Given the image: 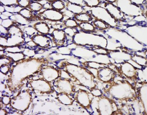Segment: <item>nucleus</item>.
Listing matches in <instances>:
<instances>
[{"label":"nucleus","mask_w":147,"mask_h":115,"mask_svg":"<svg viewBox=\"0 0 147 115\" xmlns=\"http://www.w3.org/2000/svg\"><path fill=\"white\" fill-rule=\"evenodd\" d=\"M45 58H27L11 65L9 73L6 81V87L11 93L20 91L28 79L39 75L43 66L49 64Z\"/></svg>","instance_id":"obj_1"},{"label":"nucleus","mask_w":147,"mask_h":115,"mask_svg":"<svg viewBox=\"0 0 147 115\" xmlns=\"http://www.w3.org/2000/svg\"><path fill=\"white\" fill-rule=\"evenodd\" d=\"M57 65L74 79V82H77L80 85L86 87L89 90L97 87L95 76L91 71L84 66L70 63L66 60L60 61Z\"/></svg>","instance_id":"obj_2"},{"label":"nucleus","mask_w":147,"mask_h":115,"mask_svg":"<svg viewBox=\"0 0 147 115\" xmlns=\"http://www.w3.org/2000/svg\"><path fill=\"white\" fill-rule=\"evenodd\" d=\"M107 84L108 86L103 88V93L115 101L127 103L138 99V91L127 80L114 81Z\"/></svg>","instance_id":"obj_3"},{"label":"nucleus","mask_w":147,"mask_h":115,"mask_svg":"<svg viewBox=\"0 0 147 115\" xmlns=\"http://www.w3.org/2000/svg\"><path fill=\"white\" fill-rule=\"evenodd\" d=\"M32 91L29 88L20 89L17 95L11 99L10 106L14 110L24 112L30 108L32 101Z\"/></svg>","instance_id":"obj_4"},{"label":"nucleus","mask_w":147,"mask_h":115,"mask_svg":"<svg viewBox=\"0 0 147 115\" xmlns=\"http://www.w3.org/2000/svg\"><path fill=\"white\" fill-rule=\"evenodd\" d=\"M26 86L36 95H51L55 91L53 84L40 77L37 79H34L33 77L28 79Z\"/></svg>","instance_id":"obj_5"},{"label":"nucleus","mask_w":147,"mask_h":115,"mask_svg":"<svg viewBox=\"0 0 147 115\" xmlns=\"http://www.w3.org/2000/svg\"><path fill=\"white\" fill-rule=\"evenodd\" d=\"M98 106L96 110L98 114L100 115H110L119 114L120 108H118L117 103L112 99L102 95L99 97ZM121 112V111H120Z\"/></svg>","instance_id":"obj_6"},{"label":"nucleus","mask_w":147,"mask_h":115,"mask_svg":"<svg viewBox=\"0 0 147 115\" xmlns=\"http://www.w3.org/2000/svg\"><path fill=\"white\" fill-rule=\"evenodd\" d=\"M5 36L7 39L6 47L22 46L25 44L24 33L18 25H13L8 28Z\"/></svg>","instance_id":"obj_7"},{"label":"nucleus","mask_w":147,"mask_h":115,"mask_svg":"<svg viewBox=\"0 0 147 115\" xmlns=\"http://www.w3.org/2000/svg\"><path fill=\"white\" fill-rule=\"evenodd\" d=\"M53 86L55 91L58 93H65L73 97L76 92V87L74 81L71 78L59 77L53 82Z\"/></svg>","instance_id":"obj_8"},{"label":"nucleus","mask_w":147,"mask_h":115,"mask_svg":"<svg viewBox=\"0 0 147 115\" xmlns=\"http://www.w3.org/2000/svg\"><path fill=\"white\" fill-rule=\"evenodd\" d=\"M73 97L79 105L86 110L91 108L92 101L94 98L90 91H88L82 89L76 91Z\"/></svg>","instance_id":"obj_9"},{"label":"nucleus","mask_w":147,"mask_h":115,"mask_svg":"<svg viewBox=\"0 0 147 115\" xmlns=\"http://www.w3.org/2000/svg\"><path fill=\"white\" fill-rule=\"evenodd\" d=\"M61 74L62 70L59 67L47 65L42 67L38 76L48 82L53 83L54 81L61 77Z\"/></svg>","instance_id":"obj_10"},{"label":"nucleus","mask_w":147,"mask_h":115,"mask_svg":"<svg viewBox=\"0 0 147 115\" xmlns=\"http://www.w3.org/2000/svg\"><path fill=\"white\" fill-rule=\"evenodd\" d=\"M138 70V69L127 61L120 64V67L118 69L120 75L135 82H137L139 78Z\"/></svg>","instance_id":"obj_11"},{"label":"nucleus","mask_w":147,"mask_h":115,"mask_svg":"<svg viewBox=\"0 0 147 115\" xmlns=\"http://www.w3.org/2000/svg\"><path fill=\"white\" fill-rule=\"evenodd\" d=\"M64 15L63 12L55 10L53 8L45 9L39 12L35 15V20H47L52 22H59L63 20Z\"/></svg>","instance_id":"obj_12"},{"label":"nucleus","mask_w":147,"mask_h":115,"mask_svg":"<svg viewBox=\"0 0 147 115\" xmlns=\"http://www.w3.org/2000/svg\"><path fill=\"white\" fill-rule=\"evenodd\" d=\"M96 78L103 83L108 84L114 81L116 76V71L108 66L100 67L96 69Z\"/></svg>","instance_id":"obj_13"},{"label":"nucleus","mask_w":147,"mask_h":115,"mask_svg":"<svg viewBox=\"0 0 147 115\" xmlns=\"http://www.w3.org/2000/svg\"><path fill=\"white\" fill-rule=\"evenodd\" d=\"M105 9L107 10L111 16L115 20L116 22H122L125 20V13L119 7L114 5L113 3L106 2L105 3Z\"/></svg>","instance_id":"obj_14"},{"label":"nucleus","mask_w":147,"mask_h":115,"mask_svg":"<svg viewBox=\"0 0 147 115\" xmlns=\"http://www.w3.org/2000/svg\"><path fill=\"white\" fill-rule=\"evenodd\" d=\"M30 39L39 47L43 49H49L53 46V42L51 38L43 34H37L30 38Z\"/></svg>","instance_id":"obj_15"},{"label":"nucleus","mask_w":147,"mask_h":115,"mask_svg":"<svg viewBox=\"0 0 147 115\" xmlns=\"http://www.w3.org/2000/svg\"><path fill=\"white\" fill-rule=\"evenodd\" d=\"M53 44L55 46H63L67 42V36L63 30L54 29L51 34Z\"/></svg>","instance_id":"obj_16"},{"label":"nucleus","mask_w":147,"mask_h":115,"mask_svg":"<svg viewBox=\"0 0 147 115\" xmlns=\"http://www.w3.org/2000/svg\"><path fill=\"white\" fill-rule=\"evenodd\" d=\"M39 34L47 36L49 34L51 28L46 22H37L32 26Z\"/></svg>","instance_id":"obj_17"},{"label":"nucleus","mask_w":147,"mask_h":115,"mask_svg":"<svg viewBox=\"0 0 147 115\" xmlns=\"http://www.w3.org/2000/svg\"><path fill=\"white\" fill-rule=\"evenodd\" d=\"M65 7H66V10L73 13L74 15L83 13L84 11V7L73 3L69 1H67L65 5Z\"/></svg>","instance_id":"obj_18"},{"label":"nucleus","mask_w":147,"mask_h":115,"mask_svg":"<svg viewBox=\"0 0 147 115\" xmlns=\"http://www.w3.org/2000/svg\"><path fill=\"white\" fill-rule=\"evenodd\" d=\"M57 99L60 103L67 106L73 105L75 101L73 97L62 93H58L57 94Z\"/></svg>","instance_id":"obj_19"},{"label":"nucleus","mask_w":147,"mask_h":115,"mask_svg":"<svg viewBox=\"0 0 147 115\" xmlns=\"http://www.w3.org/2000/svg\"><path fill=\"white\" fill-rule=\"evenodd\" d=\"M3 55L8 56V58L11 59L13 62L20 61L21 60H22L26 58V56H25V55L23 54V52H5L4 51L3 54L1 56H3Z\"/></svg>","instance_id":"obj_20"},{"label":"nucleus","mask_w":147,"mask_h":115,"mask_svg":"<svg viewBox=\"0 0 147 115\" xmlns=\"http://www.w3.org/2000/svg\"><path fill=\"white\" fill-rule=\"evenodd\" d=\"M10 19L12 20L13 22L16 23V24L20 26H26L29 24L30 21L26 19L25 18L22 17L19 13H15L12 14L10 17Z\"/></svg>","instance_id":"obj_21"},{"label":"nucleus","mask_w":147,"mask_h":115,"mask_svg":"<svg viewBox=\"0 0 147 115\" xmlns=\"http://www.w3.org/2000/svg\"><path fill=\"white\" fill-rule=\"evenodd\" d=\"M74 17L75 20H77L78 21L81 23L90 22L93 20V16L90 13V12L88 11L74 15Z\"/></svg>","instance_id":"obj_22"},{"label":"nucleus","mask_w":147,"mask_h":115,"mask_svg":"<svg viewBox=\"0 0 147 115\" xmlns=\"http://www.w3.org/2000/svg\"><path fill=\"white\" fill-rule=\"evenodd\" d=\"M18 13H19L20 15H22V17H23L26 19H27L30 21L32 20L33 21L36 20L35 15H34L33 12L28 8H22Z\"/></svg>","instance_id":"obj_23"},{"label":"nucleus","mask_w":147,"mask_h":115,"mask_svg":"<svg viewBox=\"0 0 147 115\" xmlns=\"http://www.w3.org/2000/svg\"><path fill=\"white\" fill-rule=\"evenodd\" d=\"M48 2L51 3L52 8L55 10L61 11L65 8V3L62 1H48Z\"/></svg>","instance_id":"obj_24"},{"label":"nucleus","mask_w":147,"mask_h":115,"mask_svg":"<svg viewBox=\"0 0 147 115\" xmlns=\"http://www.w3.org/2000/svg\"><path fill=\"white\" fill-rule=\"evenodd\" d=\"M78 27H80L84 32H95L96 30L95 27L93 25L90 23V22H84L80 23L78 25Z\"/></svg>","instance_id":"obj_25"},{"label":"nucleus","mask_w":147,"mask_h":115,"mask_svg":"<svg viewBox=\"0 0 147 115\" xmlns=\"http://www.w3.org/2000/svg\"><path fill=\"white\" fill-rule=\"evenodd\" d=\"M93 25L95 27L96 29H98L100 30H105L111 27L109 25L105 22L98 19H95L94 21Z\"/></svg>","instance_id":"obj_26"},{"label":"nucleus","mask_w":147,"mask_h":115,"mask_svg":"<svg viewBox=\"0 0 147 115\" xmlns=\"http://www.w3.org/2000/svg\"><path fill=\"white\" fill-rule=\"evenodd\" d=\"M43 6L37 1H31L30 6L28 8L33 12H38L42 10Z\"/></svg>","instance_id":"obj_27"},{"label":"nucleus","mask_w":147,"mask_h":115,"mask_svg":"<svg viewBox=\"0 0 147 115\" xmlns=\"http://www.w3.org/2000/svg\"><path fill=\"white\" fill-rule=\"evenodd\" d=\"M64 25L67 28H76L78 27V24L76 20L73 19H69L64 21L63 22Z\"/></svg>","instance_id":"obj_28"},{"label":"nucleus","mask_w":147,"mask_h":115,"mask_svg":"<svg viewBox=\"0 0 147 115\" xmlns=\"http://www.w3.org/2000/svg\"><path fill=\"white\" fill-rule=\"evenodd\" d=\"M0 24L1 26H2L3 27H4L6 29H7V30L13 25H17L15 22H13L10 19H5V20H2V19H1Z\"/></svg>","instance_id":"obj_29"},{"label":"nucleus","mask_w":147,"mask_h":115,"mask_svg":"<svg viewBox=\"0 0 147 115\" xmlns=\"http://www.w3.org/2000/svg\"><path fill=\"white\" fill-rule=\"evenodd\" d=\"M0 3L5 7H17L18 6V1L16 0L0 1Z\"/></svg>","instance_id":"obj_30"},{"label":"nucleus","mask_w":147,"mask_h":115,"mask_svg":"<svg viewBox=\"0 0 147 115\" xmlns=\"http://www.w3.org/2000/svg\"><path fill=\"white\" fill-rule=\"evenodd\" d=\"M84 2L86 6L92 8L98 7L100 4L101 1L98 0H86L84 1Z\"/></svg>","instance_id":"obj_31"},{"label":"nucleus","mask_w":147,"mask_h":115,"mask_svg":"<svg viewBox=\"0 0 147 115\" xmlns=\"http://www.w3.org/2000/svg\"><path fill=\"white\" fill-rule=\"evenodd\" d=\"M24 34H26L28 37H32L35 34H37V32L34 30L32 26H28V27H24V30H23Z\"/></svg>","instance_id":"obj_32"},{"label":"nucleus","mask_w":147,"mask_h":115,"mask_svg":"<svg viewBox=\"0 0 147 115\" xmlns=\"http://www.w3.org/2000/svg\"><path fill=\"white\" fill-rule=\"evenodd\" d=\"M91 49H92L94 52L101 54H108L110 52L109 50H108L105 48H102V47L99 46H94Z\"/></svg>","instance_id":"obj_33"},{"label":"nucleus","mask_w":147,"mask_h":115,"mask_svg":"<svg viewBox=\"0 0 147 115\" xmlns=\"http://www.w3.org/2000/svg\"><path fill=\"white\" fill-rule=\"evenodd\" d=\"M13 62L12 60L5 56H1V66L3 65H11Z\"/></svg>","instance_id":"obj_34"},{"label":"nucleus","mask_w":147,"mask_h":115,"mask_svg":"<svg viewBox=\"0 0 147 115\" xmlns=\"http://www.w3.org/2000/svg\"><path fill=\"white\" fill-rule=\"evenodd\" d=\"M23 52L25 55V56L26 57L27 56L28 58L34 57V55L36 54V52L34 50V49H31L30 48H24Z\"/></svg>","instance_id":"obj_35"},{"label":"nucleus","mask_w":147,"mask_h":115,"mask_svg":"<svg viewBox=\"0 0 147 115\" xmlns=\"http://www.w3.org/2000/svg\"><path fill=\"white\" fill-rule=\"evenodd\" d=\"M31 3L30 1L28 0H20L18 1V6L22 8H28Z\"/></svg>","instance_id":"obj_36"},{"label":"nucleus","mask_w":147,"mask_h":115,"mask_svg":"<svg viewBox=\"0 0 147 115\" xmlns=\"http://www.w3.org/2000/svg\"><path fill=\"white\" fill-rule=\"evenodd\" d=\"M11 69V65H3L1 66L0 71L1 73L3 74L4 75L7 76L8 73H9Z\"/></svg>","instance_id":"obj_37"},{"label":"nucleus","mask_w":147,"mask_h":115,"mask_svg":"<svg viewBox=\"0 0 147 115\" xmlns=\"http://www.w3.org/2000/svg\"><path fill=\"white\" fill-rule=\"evenodd\" d=\"M90 91L91 93L92 94V95H93L94 97H99L103 94V92L101 91L100 89L97 88V87L93 88Z\"/></svg>","instance_id":"obj_38"},{"label":"nucleus","mask_w":147,"mask_h":115,"mask_svg":"<svg viewBox=\"0 0 147 115\" xmlns=\"http://www.w3.org/2000/svg\"><path fill=\"white\" fill-rule=\"evenodd\" d=\"M11 98L7 95H3L1 97V101L3 103V105H7L10 104Z\"/></svg>","instance_id":"obj_39"},{"label":"nucleus","mask_w":147,"mask_h":115,"mask_svg":"<svg viewBox=\"0 0 147 115\" xmlns=\"http://www.w3.org/2000/svg\"><path fill=\"white\" fill-rule=\"evenodd\" d=\"M64 32L66 34L67 37L69 36L71 38H73L74 36L76 34V32L74 31V28H66L64 30Z\"/></svg>","instance_id":"obj_40"},{"label":"nucleus","mask_w":147,"mask_h":115,"mask_svg":"<svg viewBox=\"0 0 147 115\" xmlns=\"http://www.w3.org/2000/svg\"><path fill=\"white\" fill-rule=\"evenodd\" d=\"M132 59H135V60H134L136 63L138 64L140 66H142V63H143V64L144 65V59H146V58L145 59L144 58L142 57V56H136L134 57H133Z\"/></svg>","instance_id":"obj_41"},{"label":"nucleus","mask_w":147,"mask_h":115,"mask_svg":"<svg viewBox=\"0 0 147 115\" xmlns=\"http://www.w3.org/2000/svg\"><path fill=\"white\" fill-rule=\"evenodd\" d=\"M25 44L28 47H29L30 48H31V49H34L37 47V45L35 44V43L34 41H32L31 40H30V41H28V42H26Z\"/></svg>","instance_id":"obj_42"},{"label":"nucleus","mask_w":147,"mask_h":115,"mask_svg":"<svg viewBox=\"0 0 147 115\" xmlns=\"http://www.w3.org/2000/svg\"><path fill=\"white\" fill-rule=\"evenodd\" d=\"M8 114V113L7 111L6 110H5L4 108H1V110H0V115H7Z\"/></svg>","instance_id":"obj_43"},{"label":"nucleus","mask_w":147,"mask_h":115,"mask_svg":"<svg viewBox=\"0 0 147 115\" xmlns=\"http://www.w3.org/2000/svg\"><path fill=\"white\" fill-rule=\"evenodd\" d=\"M5 12H6L5 7L1 4V6H0V13H3Z\"/></svg>","instance_id":"obj_44"}]
</instances>
